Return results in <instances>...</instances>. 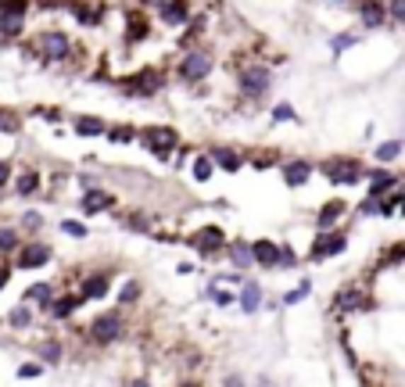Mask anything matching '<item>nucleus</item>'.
<instances>
[{"label":"nucleus","instance_id":"12","mask_svg":"<svg viewBox=\"0 0 405 387\" xmlns=\"http://www.w3.org/2000/svg\"><path fill=\"white\" fill-rule=\"evenodd\" d=\"M194 244H198L201 251H208V248H219V244H222V233H219L215 226H208V230H201V233H198V241H194Z\"/></svg>","mask_w":405,"mask_h":387},{"label":"nucleus","instance_id":"29","mask_svg":"<svg viewBox=\"0 0 405 387\" xmlns=\"http://www.w3.org/2000/svg\"><path fill=\"white\" fill-rule=\"evenodd\" d=\"M40 373H43V366H40V362H25V366L18 369V376H22V380H29V376H40Z\"/></svg>","mask_w":405,"mask_h":387},{"label":"nucleus","instance_id":"27","mask_svg":"<svg viewBox=\"0 0 405 387\" xmlns=\"http://www.w3.org/2000/svg\"><path fill=\"white\" fill-rule=\"evenodd\" d=\"M273 119H276V122L295 119V108H291V104H276V108H273Z\"/></svg>","mask_w":405,"mask_h":387},{"label":"nucleus","instance_id":"37","mask_svg":"<svg viewBox=\"0 0 405 387\" xmlns=\"http://www.w3.org/2000/svg\"><path fill=\"white\" fill-rule=\"evenodd\" d=\"M352 43H355L352 36H337V40H333V50H341V47H352Z\"/></svg>","mask_w":405,"mask_h":387},{"label":"nucleus","instance_id":"19","mask_svg":"<svg viewBox=\"0 0 405 387\" xmlns=\"http://www.w3.org/2000/svg\"><path fill=\"white\" fill-rule=\"evenodd\" d=\"M25 298H29V301H40V305H47V301H50V284H33Z\"/></svg>","mask_w":405,"mask_h":387},{"label":"nucleus","instance_id":"26","mask_svg":"<svg viewBox=\"0 0 405 387\" xmlns=\"http://www.w3.org/2000/svg\"><path fill=\"white\" fill-rule=\"evenodd\" d=\"M18 244V237H15V230H0V251H11Z\"/></svg>","mask_w":405,"mask_h":387},{"label":"nucleus","instance_id":"2","mask_svg":"<svg viewBox=\"0 0 405 387\" xmlns=\"http://www.w3.org/2000/svg\"><path fill=\"white\" fill-rule=\"evenodd\" d=\"M208 69H212V58H208L205 50H194V54H187V58H183L180 76L183 79H201V76H208Z\"/></svg>","mask_w":405,"mask_h":387},{"label":"nucleus","instance_id":"24","mask_svg":"<svg viewBox=\"0 0 405 387\" xmlns=\"http://www.w3.org/2000/svg\"><path fill=\"white\" fill-rule=\"evenodd\" d=\"M194 176H198V180H208V176H212V158H198V161H194Z\"/></svg>","mask_w":405,"mask_h":387},{"label":"nucleus","instance_id":"7","mask_svg":"<svg viewBox=\"0 0 405 387\" xmlns=\"http://www.w3.org/2000/svg\"><path fill=\"white\" fill-rule=\"evenodd\" d=\"M244 90L248 93H266V86H269V72L266 69H251V72H244Z\"/></svg>","mask_w":405,"mask_h":387},{"label":"nucleus","instance_id":"25","mask_svg":"<svg viewBox=\"0 0 405 387\" xmlns=\"http://www.w3.org/2000/svg\"><path fill=\"white\" fill-rule=\"evenodd\" d=\"M62 230H65L69 237H86V226H79L76 219H65V223H62Z\"/></svg>","mask_w":405,"mask_h":387},{"label":"nucleus","instance_id":"22","mask_svg":"<svg viewBox=\"0 0 405 387\" xmlns=\"http://www.w3.org/2000/svg\"><path fill=\"white\" fill-rule=\"evenodd\" d=\"M363 18H366V25H380V22H384V8L366 4V8H363Z\"/></svg>","mask_w":405,"mask_h":387},{"label":"nucleus","instance_id":"28","mask_svg":"<svg viewBox=\"0 0 405 387\" xmlns=\"http://www.w3.org/2000/svg\"><path fill=\"white\" fill-rule=\"evenodd\" d=\"M391 183H394V180H391V176H387V173H377V176H373V194H377V197H380V190H387V187H391Z\"/></svg>","mask_w":405,"mask_h":387},{"label":"nucleus","instance_id":"3","mask_svg":"<svg viewBox=\"0 0 405 387\" xmlns=\"http://www.w3.org/2000/svg\"><path fill=\"white\" fill-rule=\"evenodd\" d=\"M40 50L47 54V58H65V54H69V40L62 33H43L40 36Z\"/></svg>","mask_w":405,"mask_h":387},{"label":"nucleus","instance_id":"4","mask_svg":"<svg viewBox=\"0 0 405 387\" xmlns=\"http://www.w3.org/2000/svg\"><path fill=\"white\" fill-rule=\"evenodd\" d=\"M144 140L165 158L172 151V144H176V137H172V129H144Z\"/></svg>","mask_w":405,"mask_h":387},{"label":"nucleus","instance_id":"11","mask_svg":"<svg viewBox=\"0 0 405 387\" xmlns=\"http://www.w3.org/2000/svg\"><path fill=\"white\" fill-rule=\"evenodd\" d=\"M258 305H262V291H258V284H244L241 308H244V312H258Z\"/></svg>","mask_w":405,"mask_h":387},{"label":"nucleus","instance_id":"10","mask_svg":"<svg viewBox=\"0 0 405 387\" xmlns=\"http://www.w3.org/2000/svg\"><path fill=\"white\" fill-rule=\"evenodd\" d=\"M47 258H50V251H47L43 244H36V248H29V251L18 258V265H22V269H36V265H43Z\"/></svg>","mask_w":405,"mask_h":387},{"label":"nucleus","instance_id":"35","mask_svg":"<svg viewBox=\"0 0 405 387\" xmlns=\"http://www.w3.org/2000/svg\"><path fill=\"white\" fill-rule=\"evenodd\" d=\"M251 258H255V255H251L248 248H237V265H248Z\"/></svg>","mask_w":405,"mask_h":387},{"label":"nucleus","instance_id":"30","mask_svg":"<svg viewBox=\"0 0 405 387\" xmlns=\"http://www.w3.org/2000/svg\"><path fill=\"white\" fill-rule=\"evenodd\" d=\"M391 18L405 25V0H391Z\"/></svg>","mask_w":405,"mask_h":387},{"label":"nucleus","instance_id":"34","mask_svg":"<svg viewBox=\"0 0 405 387\" xmlns=\"http://www.w3.org/2000/svg\"><path fill=\"white\" fill-rule=\"evenodd\" d=\"M43 359L57 362V359H62V348H57V345H43Z\"/></svg>","mask_w":405,"mask_h":387},{"label":"nucleus","instance_id":"14","mask_svg":"<svg viewBox=\"0 0 405 387\" xmlns=\"http://www.w3.org/2000/svg\"><path fill=\"white\" fill-rule=\"evenodd\" d=\"M341 212H344V204H341V201H333V204H326V208L319 212V223H316V226H319V230H326V226H333V219H337Z\"/></svg>","mask_w":405,"mask_h":387},{"label":"nucleus","instance_id":"16","mask_svg":"<svg viewBox=\"0 0 405 387\" xmlns=\"http://www.w3.org/2000/svg\"><path fill=\"white\" fill-rule=\"evenodd\" d=\"M0 15L22 18V15H25V0H0Z\"/></svg>","mask_w":405,"mask_h":387},{"label":"nucleus","instance_id":"18","mask_svg":"<svg viewBox=\"0 0 405 387\" xmlns=\"http://www.w3.org/2000/svg\"><path fill=\"white\" fill-rule=\"evenodd\" d=\"M401 154V140H391V144H380L377 147V158L380 161H391V158H398Z\"/></svg>","mask_w":405,"mask_h":387},{"label":"nucleus","instance_id":"6","mask_svg":"<svg viewBox=\"0 0 405 387\" xmlns=\"http://www.w3.org/2000/svg\"><path fill=\"white\" fill-rule=\"evenodd\" d=\"M111 204H115V197H111V194H104V190H90V194L83 197V212H86V215L104 212V208H111Z\"/></svg>","mask_w":405,"mask_h":387},{"label":"nucleus","instance_id":"32","mask_svg":"<svg viewBox=\"0 0 405 387\" xmlns=\"http://www.w3.org/2000/svg\"><path fill=\"white\" fill-rule=\"evenodd\" d=\"M133 137V129H126V126H119V129H111V140H119V144H126Z\"/></svg>","mask_w":405,"mask_h":387},{"label":"nucleus","instance_id":"38","mask_svg":"<svg viewBox=\"0 0 405 387\" xmlns=\"http://www.w3.org/2000/svg\"><path fill=\"white\" fill-rule=\"evenodd\" d=\"M8 176H11V165H4V161H0V187L8 183Z\"/></svg>","mask_w":405,"mask_h":387},{"label":"nucleus","instance_id":"31","mask_svg":"<svg viewBox=\"0 0 405 387\" xmlns=\"http://www.w3.org/2000/svg\"><path fill=\"white\" fill-rule=\"evenodd\" d=\"M29 319H33V316H29V308H15V312H11V326H25Z\"/></svg>","mask_w":405,"mask_h":387},{"label":"nucleus","instance_id":"40","mask_svg":"<svg viewBox=\"0 0 405 387\" xmlns=\"http://www.w3.org/2000/svg\"><path fill=\"white\" fill-rule=\"evenodd\" d=\"M8 284V269H0V287H4Z\"/></svg>","mask_w":405,"mask_h":387},{"label":"nucleus","instance_id":"23","mask_svg":"<svg viewBox=\"0 0 405 387\" xmlns=\"http://www.w3.org/2000/svg\"><path fill=\"white\" fill-rule=\"evenodd\" d=\"M36 187H40V176H36V173H25V176L18 180V194H33Z\"/></svg>","mask_w":405,"mask_h":387},{"label":"nucleus","instance_id":"9","mask_svg":"<svg viewBox=\"0 0 405 387\" xmlns=\"http://www.w3.org/2000/svg\"><path fill=\"white\" fill-rule=\"evenodd\" d=\"M251 255H255V262H262V265H276L280 258V251H276V244H269V241H258V244H251Z\"/></svg>","mask_w":405,"mask_h":387},{"label":"nucleus","instance_id":"1","mask_svg":"<svg viewBox=\"0 0 405 387\" xmlns=\"http://www.w3.org/2000/svg\"><path fill=\"white\" fill-rule=\"evenodd\" d=\"M122 334V319L115 316V312H108V316H97L93 323H90V337L97 341V345H111L115 337Z\"/></svg>","mask_w":405,"mask_h":387},{"label":"nucleus","instance_id":"17","mask_svg":"<svg viewBox=\"0 0 405 387\" xmlns=\"http://www.w3.org/2000/svg\"><path fill=\"white\" fill-rule=\"evenodd\" d=\"M76 129H79L83 137H97V133H104V122H101V119H79Z\"/></svg>","mask_w":405,"mask_h":387},{"label":"nucleus","instance_id":"36","mask_svg":"<svg viewBox=\"0 0 405 387\" xmlns=\"http://www.w3.org/2000/svg\"><path fill=\"white\" fill-rule=\"evenodd\" d=\"M137 294H140V287H137V284H130V287H126V291H122V301H133V298H137Z\"/></svg>","mask_w":405,"mask_h":387},{"label":"nucleus","instance_id":"5","mask_svg":"<svg viewBox=\"0 0 405 387\" xmlns=\"http://www.w3.org/2000/svg\"><path fill=\"white\" fill-rule=\"evenodd\" d=\"M344 237H319L316 244H312V258H330V255H337V251H344Z\"/></svg>","mask_w":405,"mask_h":387},{"label":"nucleus","instance_id":"15","mask_svg":"<svg viewBox=\"0 0 405 387\" xmlns=\"http://www.w3.org/2000/svg\"><path fill=\"white\" fill-rule=\"evenodd\" d=\"M215 161L222 165L226 173H237V169H241V158H237L234 151H215Z\"/></svg>","mask_w":405,"mask_h":387},{"label":"nucleus","instance_id":"33","mask_svg":"<svg viewBox=\"0 0 405 387\" xmlns=\"http://www.w3.org/2000/svg\"><path fill=\"white\" fill-rule=\"evenodd\" d=\"M305 294H309V284H302L298 291H291V294H287V305H295V301H302Z\"/></svg>","mask_w":405,"mask_h":387},{"label":"nucleus","instance_id":"20","mask_svg":"<svg viewBox=\"0 0 405 387\" xmlns=\"http://www.w3.org/2000/svg\"><path fill=\"white\" fill-rule=\"evenodd\" d=\"M165 18H169V22H183V18H187V4H183V0H176V4H165Z\"/></svg>","mask_w":405,"mask_h":387},{"label":"nucleus","instance_id":"8","mask_svg":"<svg viewBox=\"0 0 405 387\" xmlns=\"http://www.w3.org/2000/svg\"><path fill=\"white\" fill-rule=\"evenodd\" d=\"M309 173H312V165H305V161H291L283 169V180L291 183V187H302L305 180H309Z\"/></svg>","mask_w":405,"mask_h":387},{"label":"nucleus","instance_id":"21","mask_svg":"<svg viewBox=\"0 0 405 387\" xmlns=\"http://www.w3.org/2000/svg\"><path fill=\"white\" fill-rule=\"evenodd\" d=\"M108 291V280H101V276H97V280H86V287H83V298H101Z\"/></svg>","mask_w":405,"mask_h":387},{"label":"nucleus","instance_id":"39","mask_svg":"<svg viewBox=\"0 0 405 387\" xmlns=\"http://www.w3.org/2000/svg\"><path fill=\"white\" fill-rule=\"evenodd\" d=\"M0 129H15V119H8V115H0Z\"/></svg>","mask_w":405,"mask_h":387},{"label":"nucleus","instance_id":"13","mask_svg":"<svg viewBox=\"0 0 405 387\" xmlns=\"http://www.w3.org/2000/svg\"><path fill=\"white\" fill-rule=\"evenodd\" d=\"M79 301H83V298H79V294H65V298H62V301H54V305H50V312H54V316H62V319H65V316H72V308H76V305H79Z\"/></svg>","mask_w":405,"mask_h":387}]
</instances>
